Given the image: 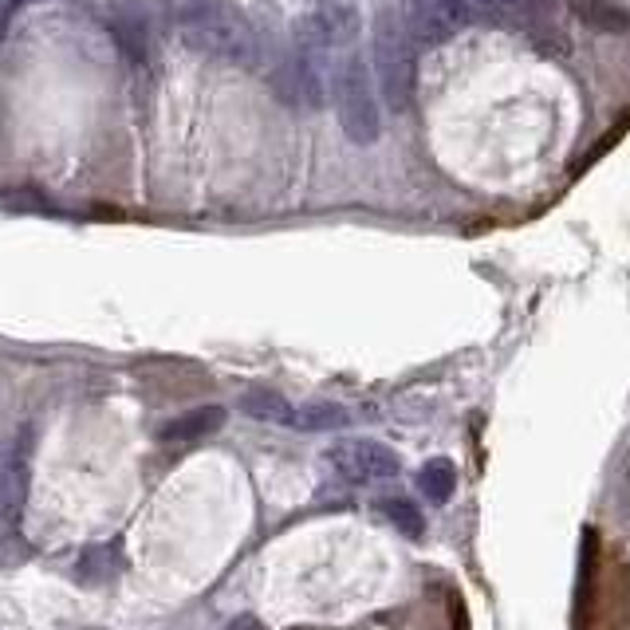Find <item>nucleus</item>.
<instances>
[{
  "instance_id": "obj_1",
  "label": "nucleus",
  "mask_w": 630,
  "mask_h": 630,
  "mask_svg": "<svg viewBox=\"0 0 630 630\" xmlns=\"http://www.w3.org/2000/svg\"><path fill=\"white\" fill-rule=\"evenodd\" d=\"M166 17L178 40L201 60L252 67L261 40L237 0H166Z\"/></svg>"
},
{
  "instance_id": "obj_2",
  "label": "nucleus",
  "mask_w": 630,
  "mask_h": 630,
  "mask_svg": "<svg viewBox=\"0 0 630 630\" xmlns=\"http://www.w3.org/2000/svg\"><path fill=\"white\" fill-rule=\"evenodd\" d=\"M332 103L343 135L351 138L355 146L378 143V135H382V107H378L370 63L363 55L347 52L332 63Z\"/></svg>"
},
{
  "instance_id": "obj_3",
  "label": "nucleus",
  "mask_w": 630,
  "mask_h": 630,
  "mask_svg": "<svg viewBox=\"0 0 630 630\" xmlns=\"http://www.w3.org/2000/svg\"><path fill=\"white\" fill-rule=\"evenodd\" d=\"M375 80L390 111L410 107L418 91V44L390 9H378L375 20Z\"/></svg>"
},
{
  "instance_id": "obj_4",
  "label": "nucleus",
  "mask_w": 630,
  "mask_h": 630,
  "mask_svg": "<svg viewBox=\"0 0 630 630\" xmlns=\"http://www.w3.org/2000/svg\"><path fill=\"white\" fill-rule=\"evenodd\" d=\"M398 17H402L406 32L414 36V44L438 48L445 40L461 36L477 12L469 9L465 0H402Z\"/></svg>"
},
{
  "instance_id": "obj_5",
  "label": "nucleus",
  "mask_w": 630,
  "mask_h": 630,
  "mask_svg": "<svg viewBox=\"0 0 630 630\" xmlns=\"http://www.w3.org/2000/svg\"><path fill=\"white\" fill-rule=\"evenodd\" d=\"M327 461L335 465L343 481H355V485H370V481H387L402 473V461H398L395 450H387L382 441L370 438H347L335 441L327 450Z\"/></svg>"
},
{
  "instance_id": "obj_6",
  "label": "nucleus",
  "mask_w": 630,
  "mask_h": 630,
  "mask_svg": "<svg viewBox=\"0 0 630 630\" xmlns=\"http://www.w3.org/2000/svg\"><path fill=\"white\" fill-rule=\"evenodd\" d=\"M355 32H359V9L351 0H319L296 20V44L319 48V52L351 44Z\"/></svg>"
},
{
  "instance_id": "obj_7",
  "label": "nucleus",
  "mask_w": 630,
  "mask_h": 630,
  "mask_svg": "<svg viewBox=\"0 0 630 630\" xmlns=\"http://www.w3.org/2000/svg\"><path fill=\"white\" fill-rule=\"evenodd\" d=\"M595 571H599V532H584V552H579V587L571 630H595Z\"/></svg>"
},
{
  "instance_id": "obj_8",
  "label": "nucleus",
  "mask_w": 630,
  "mask_h": 630,
  "mask_svg": "<svg viewBox=\"0 0 630 630\" xmlns=\"http://www.w3.org/2000/svg\"><path fill=\"white\" fill-rule=\"evenodd\" d=\"M567 9L599 36H627L630 32V4L622 0H567Z\"/></svg>"
},
{
  "instance_id": "obj_9",
  "label": "nucleus",
  "mask_w": 630,
  "mask_h": 630,
  "mask_svg": "<svg viewBox=\"0 0 630 630\" xmlns=\"http://www.w3.org/2000/svg\"><path fill=\"white\" fill-rule=\"evenodd\" d=\"M221 426H225V410H221V406H198V410H186L181 418L166 422L158 438L170 441V445H181V441L209 438V433H217Z\"/></svg>"
},
{
  "instance_id": "obj_10",
  "label": "nucleus",
  "mask_w": 630,
  "mask_h": 630,
  "mask_svg": "<svg viewBox=\"0 0 630 630\" xmlns=\"http://www.w3.org/2000/svg\"><path fill=\"white\" fill-rule=\"evenodd\" d=\"M347 422H351V410L339 402H304L296 406V414H292V426L304 433H332V430H343Z\"/></svg>"
},
{
  "instance_id": "obj_11",
  "label": "nucleus",
  "mask_w": 630,
  "mask_h": 630,
  "mask_svg": "<svg viewBox=\"0 0 630 630\" xmlns=\"http://www.w3.org/2000/svg\"><path fill=\"white\" fill-rule=\"evenodd\" d=\"M458 489V469H453L450 458H433L418 469V493L430 504H445Z\"/></svg>"
},
{
  "instance_id": "obj_12",
  "label": "nucleus",
  "mask_w": 630,
  "mask_h": 630,
  "mask_svg": "<svg viewBox=\"0 0 630 630\" xmlns=\"http://www.w3.org/2000/svg\"><path fill=\"white\" fill-rule=\"evenodd\" d=\"M241 410L249 418H261V422H276V426H292V414H296V406L284 395H276V390H249L241 398Z\"/></svg>"
},
{
  "instance_id": "obj_13",
  "label": "nucleus",
  "mask_w": 630,
  "mask_h": 630,
  "mask_svg": "<svg viewBox=\"0 0 630 630\" xmlns=\"http://www.w3.org/2000/svg\"><path fill=\"white\" fill-rule=\"evenodd\" d=\"M378 516H387V521L395 524L402 536H410V540H418L426 532V521H422V513H418V504L406 501V496H387V501H378Z\"/></svg>"
},
{
  "instance_id": "obj_14",
  "label": "nucleus",
  "mask_w": 630,
  "mask_h": 630,
  "mask_svg": "<svg viewBox=\"0 0 630 630\" xmlns=\"http://www.w3.org/2000/svg\"><path fill=\"white\" fill-rule=\"evenodd\" d=\"M450 611H453V630H469V615H465V603H461V595H450Z\"/></svg>"
},
{
  "instance_id": "obj_15",
  "label": "nucleus",
  "mask_w": 630,
  "mask_h": 630,
  "mask_svg": "<svg viewBox=\"0 0 630 630\" xmlns=\"http://www.w3.org/2000/svg\"><path fill=\"white\" fill-rule=\"evenodd\" d=\"M20 0H0V36H4V24H9V17L17 12Z\"/></svg>"
},
{
  "instance_id": "obj_16",
  "label": "nucleus",
  "mask_w": 630,
  "mask_h": 630,
  "mask_svg": "<svg viewBox=\"0 0 630 630\" xmlns=\"http://www.w3.org/2000/svg\"><path fill=\"white\" fill-rule=\"evenodd\" d=\"M229 630H264V627H261V622H256V619H252V615H241V619H237Z\"/></svg>"
},
{
  "instance_id": "obj_17",
  "label": "nucleus",
  "mask_w": 630,
  "mask_h": 630,
  "mask_svg": "<svg viewBox=\"0 0 630 630\" xmlns=\"http://www.w3.org/2000/svg\"><path fill=\"white\" fill-rule=\"evenodd\" d=\"M465 4H469L473 12H489V0H465Z\"/></svg>"
},
{
  "instance_id": "obj_18",
  "label": "nucleus",
  "mask_w": 630,
  "mask_h": 630,
  "mask_svg": "<svg viewBox=\"0 0 630 630\" xmlns=\"http://www.w3.org/2000/svg\"><path fill=\"white\" fill-rule=\"evenodd\" d=\"M0 496H4V493H0Z\"/></svg>"
}]
</instances>
